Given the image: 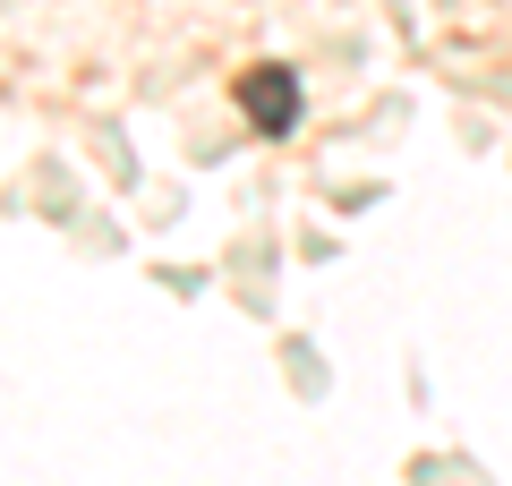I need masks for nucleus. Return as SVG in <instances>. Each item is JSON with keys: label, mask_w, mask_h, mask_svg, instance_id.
Instances as JSON below:
<instances>
[{"label": "nucleus", "mask_w": 512, "mask_h": 486, "mask_svg": "<svg viewBox=\"0 0 512 486\" xmlns=\"http://www.w3.org/2000/svg\"><path fill=\"white\" fill-rule=\"evenodd\" d=\"M239 103H248V120H256V128H291L299 94H291V77H282V69H256L248 86H239Z\"/></svg>", "instance_id": "1"}]
</instances>
